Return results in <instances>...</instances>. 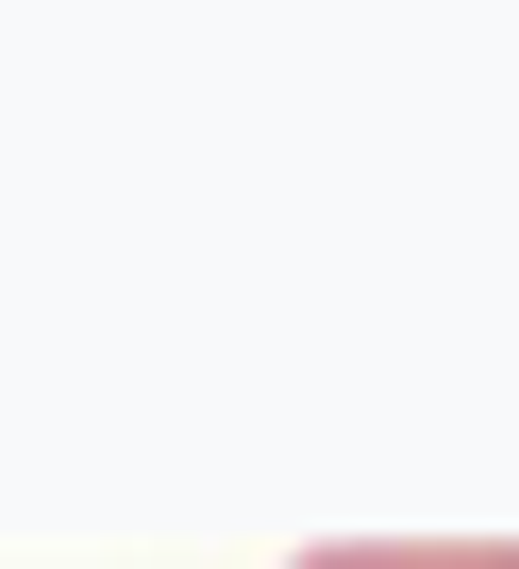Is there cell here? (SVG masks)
Here are the masks:
<instances>
[{"label": "cell", "mask_w": 519, "mask_h": 569, "mask_svg": "<svg viewBox=\"0 0 519 569\" xmlns=\"http://www.w3.org/2000/svg\"><path fill=\"white\" fill-rule=\"evenodd\" d=\"M302 569H519V536L502 552H302Z\"/></svg>", "instance_id": "1"}]
</instances>
